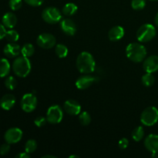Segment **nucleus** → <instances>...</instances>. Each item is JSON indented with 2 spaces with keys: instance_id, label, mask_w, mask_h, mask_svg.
Masks as SVG:
<instances>
[{
  "instance_id": "39",
  "label": "nucleus",
  "mask_w": 158,
  "mask_h": 158,
  "mask_svg": "<svg viewBox=\"0 0 158 158\" xmlns=\"http://www.w3.org/2000/svg\"><path fill=\"white\" fill-rule=\"evenodd\" d=\"M46 157H51V158H56L55 156H52V155H44L42 157V158H46Z\"/></svg>"
},
{
  "instance_id": "36",
  "label": "nucleus",
  "mask_w": 158,
  "mask_h": 158,
  "mask_svg": "<svg viewBox=\"0 0 158 158\" xmlns=\"http://www.w3.org/2000/svg\"><path fill=\"white\" fill-rule=\"evenodd\" d=\"M6 33V27L4 26V25L2 23H0V40H2L3 38H5Z\"/></svg>"
},
{
  "instance_id": "32",
  "label": "nucleus",
  "mask_w": 158,
  "mask_h": 158,
  "mask_svg": "<svg viewBox=\"0 0 158 158\" xmlns=\"http://www.w3.org/2000/svg\"><path fill=\"white\" fill-rule=\"evenodd\" d=\"M47 121V119L43 117H38L35 118V120H34V123H35V126H37L38 127H42L45 126Z\"/></svg>"
},
{
  "instance_id": "2",
  "label": "nucleus",
  "mask_w": 158,
  "mask_h": 158,
  "mask_svg": "<svg viewBox=\"0 0 158 158\" xmlns=\"http://www.w3.org/2000/svg\"><path fill=\"white\" fill-rule=\"evenodd\" d=\"M126 55L131 61L134 63H140L146 58L147 49L140 43H130L126 48Z\"/></svg>"
},
{
  "instance_id": "21",
  "label": "nucleus",
  "mask_w": 158,
  "mask_h": 158,
  "mask_svg": "<svg viewBox=\"0 0 158 158\" xmlns=\"http://www.w3.org/2000/svg\"><path fill=\"white\" fill-rule=\"evenodd\" d=\"M77 9H78V7L76 4L73 2H69L66 3L63 8V13L65 15H67V16H69V15H73L77 12Z\"/></svg>"
},
{
  "instance_id": "14",
  "label": "nucleus",
  "mask_w": 158,
  "mask_h": 158,
  "mask_svg": "<svg viewBox=\"0 0 158 158\" xmlns=\"http://www.w3.org/2000/svg\"><path fill=\"white\" fill-rule=\"evenodd\" d=\"M64 110L69 115L76 116L80 114L81 111V106L77 101L74 100H66L63 105Z\"/></svg>"
},
{
  "instance_id": "15",
  "label": "nucleus",
  "mask_w": 158,
  "mask_h": 158,
  "mask_svg": "<svg viewBox=\"0 0 158 158\" xmlns=\"http://www.w3.org/2000/svg\"><path fill=\"white\" fill-rule=\"evenodd\" d=\"M144 146L152 154H158V135H148L144 140Z\"/></svg>"
},
{
  "instance_id": "12",
  "label": "nucleus",
  "mask_w": 158,
  "mask_h": 158,
  "mask_svg": "<svg viewBox=\"0 0 158 158\" xmlns=\"http://www.w3.org/2000/svg\"><path fill=\"white\" fill-rule=\"evenodd\" d=\"M143 69L146 73H154L158 71V56L152 55L145 58L143 63Z\"/></svg>"
},
{
  "instance_id": "31",
  "label": "nucleus",
  "mask_w": 158,
  "mask_h": 158,
  "mask_svg": "<svg viewBox=\"0 0 158 158\" xmlns=\"http://www.w3.org/2000/svg\"><path fill=\"white\" fill-rule=\"evenodd\" d=\"M9 6L12 10H19L23 6V0H9Z\"/></svg>"
},
{
  "instance_id": "26",
  "label": "nucleus",
  "mask_w": 158,
  "mask_h": 158,
  "mask_svg": "<svg viewBox=\"0 0 158 158\" xmlns=\"http://www.w3.org/2000/svg\"><path fill=\"white\" fill-rule=\"evenodd\" d=\"M5 38L9 43H15L19 39V35L17 31L14 30V29H9V30L6 31Z\"/></svg>"
},
{
  "instance_id": "22",
  "label": "nucleus",
  "mask_w": 158,
  "mask_h": 158,
  "mask_svg": "<svg viewBox=\"0 0 158 158\" xmlns=\"http://www.w3.org/2000/svg\"><path fill=\"white\" fill-rule=\"evenodd\" d=\"M143 136H144V130L141 126H139L134 129L131 134V137H132L133 140L134 141L139 142L143 139Z\"/></svg>"
},
{
  "instance_id": "19",
  "label": "nucleus",
  "mask_w": 158,
  "mask_h": 158,
  "mask_svg": "<svg viewBox=\"0 0 158 158\" xmlns=\"http://www.w3.org/2000/svg\"><path fill=\"white\" fill-rule=\"evenodd\" d=\"M2 23L4 26L8 29H12L15 26L17 23V17L12 12H6L2 19Z\"/></svg>"
},
{
  "instance_id": "20",
  "label": "nucleus",
  "mask_w": 158,
  "mask_h": 158,
  "mask_svg": "<svg viewBox=\"0 0 158 158\" xmlns=\"http://www.w3.org/2000/svg\"><path fill=\"white\" fill-rule=\"evenodd\" d=\"M11 66L9 60L5 58L0 59V77L3 78L9 75Z\"/></svg>"
},
{
  "instance_id": "28",
  "label": "nucleus",
  "mask_w": 158,
  "mask_h": 158,
  "mask_svg": "<svg viewBox=\"0 0 158 158\" xmlns=\"http://www.w3.org/2000/svg\"><path fill=\"white\" fill-rule=\"evenodd\" d=\"M79 120H80V123L82 125H83V126H87L91 122L90 114L88 112H86V111L81 113L80 114V117H79Z\"/></svg>"
},
{
  "instance_id": "16",
  "label": "nucleus",
  "mask_w": 158,
  "mask_h": 158,
  "mask_svg": "<svg viewBox=\"0 0 158 158\" xmlns=\"http://www.w3.org/2000/svg\"><path fill=\"white\" fill-rule=\"evenodd\" d=\"M3 52L9 58H15L21 53V48L15 43H9L5 46Z\"/></svg>"
},
{
  "instance_id": "23",
  "label": "nucleus",
  "mask_w": 158,
  "mask_h": 158,
  "mask_svg": "<svg viewBox=\"0 0 158 158\" xmlns=\"http://www.w3.org/2000/svg\"><path fill=\"white\" fill-rule=\"evenodd\" d=\"M34 52H35V48H34L33 45L31 43H26L21 49L22 55L23 56L28 57V58L32 56Z\"/></svg>"
},
{
  "instance_id": "29",
  "label": "nucleus",
  "mask_w": 158,
  "mask_h": 158,
  "mask_svg": "<svg viewBox=\"0 0 158 158\" xmlns=\"http://www.w3.org/2000/svg\"><path fill=\"white\" fill-rule=\"evenodd\" d=\"M5 86L8 89L12 90L17 86V80L13 77H8L5 80Z\"/></svg>"
},
{
  "instance_id": "35",
  "label": "nucleus",
  "mask_w": 158,
  "mask_h": 158,
  "mask_svg": "<svg viewBox=\"0 0 158 158\" xmlns=\"http://www.w3.org/2000/svg\"><path fill=\"white\" fill-rule=\"evenodd\" d=\"M128 145H129V140H128L127 138H125V137L120 139V141H119L118 143L119 148H120V149L121 150L126 149V148L128 147Z\"/></svg>"
},
{
  "instance_id": "33",
  "label": "nucleus",
  "mask_w": 158,
  "mask_h": 158,
  "mask_svg": "<svg viewBox=\"0 0 158 158\" xmlns=\"http://www.w3.org/2000/svg\"><path fill=\"white\" fill-rule=\"evenodd\" d=\"M26 3L28 5L33 7H37V6H40L43 3L44 0H24Z\"/></svg>"
},
{
  "instance_id": "5",
  "label": "nucleus",
  "mask_w": 158,
  "mask_h": 158,
  "mask_svg": "<svg viewBox=\"0 0 158 158\" xmlns=\"http://www.w3.org/2000/svg\"><path fill=\"white\" fill-rule=\"evenodd\" d=\"M140 121L144 126L151 127L158 122V109L155 106H149L142 112Z\"/></svg>"
},
{
  "instance_id": "11",
  "label": "nucleus",
  "mask_w": 158,
  "mask_h": 158,
  "mask_svg": "<svg viewBox=\"0 0 158 158\" xmlns=\"http://www.w3.org/2000/svg\"><path fill=\"white\" fill-rule=\"evenodd\" d=\"M98 80V78L95 77H92L89 75H84L79 77L76 80V86L79 89H85L89 88V86H92L94 83Z\"/></svg>"
},
{
  "instance_id": "13",
  "label": "nucleus",
  "mask_w": 158,
  "mask_h": 158,
  "mask_svg": "<svg viewBox=\"0 0 158 158\" xmlns=\"http://www.w3.org/2000/svg\"><path fill=\"white\" fill-rule=\"evenodd\" d=\"M60 28L61 30L68 35H74L77 32V26L73 20L69 18L63 19L60 21Z\"/></svg>"
},
{
  "instance_id": "24",
  "label": "nucleus",
  "mask_w": 158,
  "mask_h": 158,
  "mask_svg": "<svg viewBox=\"0 0 158 158\" xmlns=\"http://www.w3.org/2000/svg\"><path fill=\"white\" fill-rule=\"evenodd\" d=\"M142 83L143 86H147V87H150L154 85V82H155V79L154 77L153 76L152 73H146V74L142 77Z\"/></svg>"
},
{
  "instance_id": "8",
  "label": "nucleus",
  "mask_w": 158,
  "mask_h": 158,
  "mask_svg": "<svg viewBox=\"0 0 158 158\" xmlns=\"http://www.w3.org/2000/svg\"><path fill=\"white\" fill-rule=\"evenodd\" d=\"M22 110L26 113L32 112L37 106L36 97L33 94H26L20 101Z\"/></svg>"
},
{
  "instance_id": "3",
  "label": "nucleus",
  "mask_w": 158,
  "mask_h": 158,
  "mask_svg": "<svg viewBox=\"0 0 158 158\" xmlns=\"http://www.w3.org/2000/svg\"><path fill=\"white\" fill-rule=\"evenodd\" d=\"M32 66L28 57L19 56L15 59L12 63L13 72L19 77H26L30 73Z\"/></svg>"
},
{
  "instance_id": "17",
  "label": "nucleus",
  "mask_w": 158,
  "mask_h": 158,
  "mask_svg": "<svg viewBox=\"0 0 158 158\" xmlns=\"http://www.w3.org/2000/svg\"><path fill=\"white\" fill-rule=\"evenodd\" d=\"M15 103V98L12 94H8L3 96L0 100V106L5 110H9L14 106Z\"/></svg>"
},
{
  "instance_id": "40",
  "label": "nucleus",
  "mask_w": 158,
  "mask_h": 158,
  "mask_svg": "<svg viewBox=\"0 0 158 158\" xmlns=\"http://www.w3.org/2000/svg\"><path fill=\"white\" fill-rule=\"evenodd\" d=\"M69 158H73V157H76V158H80V157H79V156H77V155H70L69 157Z\"/></svg>"
},
{
  "instance_id": "7",
  "label": "nucleus",
  "mask_w": 158,
  "mask_h": 158,
  "mask_svg": "<svg viewBox=\"0 0 158 158\" xmlns=\"http://www.w3.org/2000/svg\"><path fill=\"white\" fill-rule=\"evenodd\" d=\"M63 112L61 107L58 105H52L49 106L46 112V119L49 123L52 124H56L60 123L63 120Z\"/></svg>"
},
{
  "instance_id": "4",
  "label": "nucleus",
  "mask_w": 158,
  "mask_h": 158,
  "mask_svg": "<svg viewBox=\"0 0 158 158\" xmlns=\"http://www.w3.org/2000/svg\"><path fill=\"white\" fill-rule=\"evenodd\" d=\"M156 29L152 24H143L140 26L137 32V39L140 43H147L155 37Z\"/></svg>"
},
{
  "instance_id": "27",
  "label": "nucleus",
  "mask_w": 158,
  "mask_h": 158,
  "mask_svg": "<svg viewBox=\"0 0 158 158\" xmlns=\"http://www.w3.org/2000/svg\"><path fill=\"white\" fill-rule=\"evenodd\" d=\"M37 148V143L35 140H29L26 141L25 144V151L29 154H32L36 150Z\"/></svg>"
},
{
  "instance_id": "6",
  "label": "nucleus",
  "mask_w": 158,
  "mask_h": 158,
  "mask_svg": "<svg viewBox=\"0 0 158 158\" xmlns=\"http://www.w3.org/2000/svg\"><path fill=\"white\" fill-rule=\"evenodd\" d=\"M43 19L49 24H55L62 19L60 11L56 7H47L43 11L42 13Z\"/></svg>"
},
{
  "instance_id": "34",
  "label": "nucleus",
  "mask_w": 158,
  "mask_h": 158,
  "mask_svg": "<svg viewBox=\"0 0 158 158\" xmlns=\"http://www.w3.org/2000/svg\"><path fill=\"white\" fill-rule=\"evenodd\" d=\"M10 151V144L8 143H4L0 147V154L1 155H6Z\"/></svg>"
},
{
  "instance_id": "9",
  "label": "nucleus",
  "mask_w": 158,
  "mask_h": 158,
  "mask_svg": "<svg viewBox=\"0 0 158 158\" xmlns=\"http://www.w3.org/2000/svg\"><path fill=\"white\" fill-rule=\"evenodd\" d=\"M37 45L43 49H49L53 47L56 44V38L50 33L40 34L36 40Z\"/></svg>"
},
{
  "instance_id": "30",
  "label": "nucleus",
  "mask_w": 158,
  "mask_h": 158,
  "mask_svg": "<svg viewBox=\"0 0 158 158\" xmlns=\"http://www.w3.org/2000/svg\"><path fill=\"white\" fill-rule=\"evenodd\" d=\"M146 6V0H132L131 6L134 10H141Z\"/></svg>"
},
{
  "instance_id": "37",
  "label": "nucleus",
  "mask_w": 158,
  "mask_h": 158,
  "mask_svg": "<svg viewBox=\"0 0 158 158\" xmlns=\"http://www.w3.org/2000/svg\"><path fill=\"white\" fill-rule=\"evenodd\" d=\"M30 154H29V153L27 152H22V153H19V154H17L16 156H15V157L16 158H29L30 157V155H29Z\"/></svg>"
},
{
  "instance_id": "10",
  "label": "nucleus",
  "mask_w": 158,
  "mask_h": 158,
  "mask_svg": "<svg viewBox=\"0 0 158 158\" xmlns=\"http://www.w3.org/2000/svg\"><path fill=\"white\" fill-rule=\"evenodd\" d=\"M23 137V131L18 127H12L5 133L4 139L6 143L9 144L16 143L21 140Z\"/></svg>"
},
{
  "instance_id": "1",
  "label": "nucleus",
  "mask_w": 158,
  "mask_h": 158,
  "mask_svg": "<svg viewBox=\"0 0 158 158\" xmlns=\"http://www.w3.org/2000/svg\"><path fill=\"white\" fill-rule=\"evenodd\" d=\"M77 69L81 73L89 74L94 72L96 68V62L94 56L88 52H82L77 59Z\"/></svg>"
},
{
  "instance_id": "41",
  "label": "nucleus",
  "mask_w": 158,
  "mask_h": 158,
  "mask_svg": "<svg viewBox=\"0 0 158 158\" xmlns=\"http://www.w3.org/2000/svg\"><path fill=\"white\" fill-rule=\"evenodd\" d=\"M151 1H158V0H151Z\"/></svg>"
},
{
  "instance_id": "18",
  "label": "nucleus",
  "mask_w": 158,
  "mask_h": 158,
  "mask_svg": "<svg viewBox=\"0 0 158 158\" xmlns=\"http://www.w3.org/2000/svg\"><path fill=\"white\" fill-rule=\"evenodd\" d=\"M124 29L120 26H116L110 29L108 32V37L111 41H118L124 35Z\"/></svg>"
},
{
  "instance_id": "25",
  "label": "nucleus",
  "mask_w": 158,
  "mask_h": 158,
  "mask_svg": "<svg viewBox=\"0 0 158 158\" xmlns=\"http://www.w3.org/2000/svg\"><path fill=\"white\" fill-rule=\"evenodd\" d=\"M56 54L59 58H65L68 55V49L65 45L63 44H58L56 45L55 48Z\"/></svg>"
},
{
  "instance_id": "38",
  "label": "nucleus",
  "mask_w": 158,
  "mask_h": 158,
  "mask_svg": "<svg viewBox=\"0 0 158 158\" xmlns=\"http://www.w3.org/2000/svg\"><path fill=\"white\" fill-rule=\"evenodd\" d=\"M154 22H155L156 26H157V27H158V12L157 13V15H156L155 19H154Z\"/></svg>"
}]
</instances>
